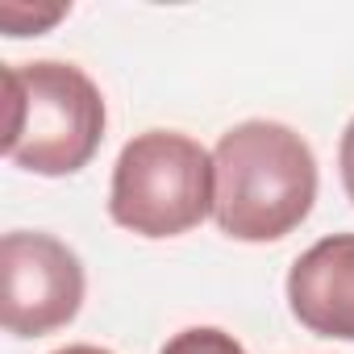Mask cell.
<instances>
[{
	"mask_svg": "<svg viewBox=\"0 0 354 354\" xmlns=\"http://www.w3.org/2000/svg\"><path fill=\"white\" fill-rule=\"evenodd\" d=\"M67 13V5H46V9H26L21 0H5L0 5V21H5V30L13 38H26V34H38L46 26H55L59 17Z\"/></svg>",
	"mask_w": 354,
	"mask_h": 354,
	"instance_id": "7",
	"label": "cell"
},
{
	"mask_svg": "<svg viewBox=\"0 0 354 354\" xmlns=\"http://www.w3.org/2000/svg\"><path fill=\"white\" fill-rule=\"evenodd\" d=\"M337 167H342V184H346V196L354 201V117L342 133V146H337Z\"/></svg>",
	"mask_w": 354,
	"mask_h": 354,
	"instance_id": "8",
	"label": "cell"
},
{
	"mask_svg": "<svg viewBox=\"0 0 354 354\" xmlns=\"http://www.w3.org/2000/svg\"><path fill=\"white\" fill-rule=\"evenodd\" d=\"M5 267V329L42 337L75 321L84 304V267L75 250L50 234L13 230L0 242Z\"/></svg>",
	"mask_w": 354,
	"mask_h": 354,
	"instance_id": "4",
	"label": "cell"
},
{
	"mask_svg": "<svg viewBox=\"0 0 354 354\" xmlns=\"http://www.w3.org/2000/svg\"><path fill=\"white\" fill-rule=\"evenodd\" d=\"M158 354H246V346H242L234 333H225V329L196 325V329L175 333Z\"/></svg>",
	"mask_w": 354,
	"mask_h": 354,
	"instance_id": "6",
	"label": "cell"
},
{
	"mask_svg": "<svg viewBox=\"0 0 354 354\" xmlns=\"http://www.w3.org/2000/svg\"><path fill=\"white\" fill-rule=\"evenodd\" d=\"M213 217L238 242H275L292 234L317 201L313 146L279 121H242L213 150Z\"/></svg>",
	"mask_w": 354,
	"mask_h": 354,
	"instance_id": "1",
	"label": "cell"
},
{
	"mask_svg": "<svg viewBox=\"0 0 354 354\" xmlns=\"http://www.w3.org/2000/svg\"><path fill=\"white\" fill-rule=\"evenodd\" d=\"M9 125L5 154L34 175H71L92 162L104 138L100 88L71 63L38 59L5 67Z\"/></svg>",
	"mask_w": 354,
	"mask_h": 354,
	"instance_id": "2",
	"label": "cell"
},
{
	"mask_svg": "<svg viewBox=\"0 0 354 354\" xmlns=\"http://www.w3.org/2000/svg\"><path fill=\"white\" fill-rule=\"evenodd\" d=\"M288 304L304 329L354 342V234H329L292 263Z\"/></svg>",
	"mask_w": 354,
	"mask_h": 354,
	"instance_id": "5",
	"label": "cell"
},
{
	"mask_svg": "<svg viewBox=\"0 0 354 354\" xmlns=\"http://www.w3.org/2000/svg\"><path fill=\"white\" fill-rule=\"evenodd\" d=\"M55 354H113V350H100V346H63Z\"/></svg>",
	"mask_w": 354,
	"mask_h": 354,
	"instance_id": "9",
	"label": "cell"
},
{
	"mask_svg": "<svg viewBox=\"0 0 354 354\" xmlns=\"http://www.w3.org/2000/svg\"><path fill=\"white\" fill-rule=\"evenodd\" d=\"M213 154L175 129H146L117 154L109 217L142 238H180L213 213Z\"/></svg>",
	"mask_w": 354,
	"mask_h": 354,
	"instance_id": "3",
	"label": "cell"
}]
</instances>
